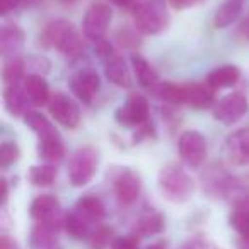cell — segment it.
Masks as SVG:
<instances>
[{
  "label": "cell",
  "mask_w": 249,
  "mask_h": 249,
  "mask_svg": "<svg viewBox=\"0 0 249 249\" xmlns=\"http://www.w3.org/2000/svg\"><path fill=\"white\" fill-rule=\"evenodd\" d=\"M157 186H159V193L162 195V198L174 205L186 203L195 195L193 179L179 166H166L164 169H160Z\"/></svg>",
  "instance_id": "obj_1"
},
{
  "label": "cell",
  "mask_w": 249,
  "mask_h": 249,
  "mask_svg": "<svg viewBox=\"0 0 249 249\" xmlns=\"http://www.w3.org/2000/svg\"><path fill=\"white\" fill-rule=\"evenodd\" d=\"M169 21V12L164 0H147L135 9V28L143 35H160L167 29Z\"/></svg>",
  "instance_id": "obj_2"
},
{
  "label": "cell",
  "mask_w": 249,
  "mask_h": 249,
  "mask_svg": "<svg viewBox=\"0 0 249 249\" xmlns=\"http://www.w3.org/2000/svg\"><path fill=\"white\" fill-rule=\"evenodd\" d=\"M99 156L92 147H80L70 156L69 159V179L72 186L82 188L92 181L94 174L97 171Z\"/></svg>",
  "instance_id": "obj_3"
},
{
  "label": "cell",
  "mask_w": 249,
  "mask_h": 249,
  "mask_svg": "<svg viewBox=\"0 0 249 249\" xmlns=\"http://www.w3.org/2000/svg\"><path fill=\"white\" fill-rule=\"evenodd\" d=\"M69 86L72 94L84 104H90L101 89L99 73L92 65H82L70 73Z\"/></svg>",
  "instance_id": "obj_4"
},
{
  "label": "cell",
  "mask_w": 249,
  "mask_h": 249,
  "mask_svg": "<svg viewBox=\"0 0 249 249\" xmlns=\"http://www.w3.org/2000/svg\"><path fill=\"white\" fill-rule=\"evenodd\" d=\"M149 101L142 94H132L114 113V120L124 128H140L142 124L149 123Z\"/></svg>",
  "instance_id": "obj_5"
},
{
  "label": "cell",
  "mask_w": 249,
  "mask_h": 249,
  "mask_svg": "<svg viewBox=\"0 0 249 249\" xmlns=\"http://www.w3.org/2000/svg\"><path fill=\"white\" fill-rule=\"evenodd\" d=\"M178 152L190 167L193 169L201 167L208 156L207 139L198 130H186L181 133L179 140H178Z\"/></svg>",
  "instance_id": "obj_6"
},
{
  "label": "cell",
  "mask_w": 249,
  "mask_h": 249,
  "mask_svg": "<svg viewBox=\"0 0 249 249\" xmlns=\"http://www.w3.org/2000/svg\"><path fill=\"white\" fill-rule=\"evenodd\" d=\"M113 21V11L107 4L97 2L87 9L86 16L82 19V33L87 39L97 43L104 39L107 33V28Z\"/></svg>",
  "instance_id": "obj_7"
},
{
  "label": "cell",
  "mask_w": 249,
  "mask_h": 249,
  "mask_svg": "<svg viewBox=\"0 0 249 249\" xmlns=\"http://www.w3.org/2000/svg\"><path fill=\"white\" fill-rule=\"evenodd\" d=\"M48 113L58 124H62L63 128H75L80 121V107L75 101L70 96L63 92H55L50 97Z\"/></svg>",
  "instance_id": "obj_8"
},
{
  "label": "cell",
  "mask_w": 249,
  "mask_h": 249,
  "mask_svg": "<svg viewBox=\"0 0 249 249\" xmlns=\"http://www.w3.org/2000/svg\"><path fill=\"white\" fill-rule=\"evenodd\" d=\"M249 109V101L242 92H232L218 99L213 106V118L224 124L239 121Z\"/></svg>",
  "instance_id": "obj_9"
},
{
  "label": "cell",
  "mask_w": 249,
  "mask_h": 249,
  "mask_svg": "<svg viewBox=\"0 0 249 249\" xmlns=\"http://www.w3.org/2000/svg\"><path fill=\"white\" fill-rule=\"evenodd\" d=\"M113 190L114 196H116L118 203L130 207L140 198L142 193V181L137 173L130 169H123L113 181Z\"/></svg>",
  "instance_id": "obj_10"
},
{
  "label": "cell",
  "mask_w": 249,
  "mask_h": 249,
  "mask_svg": "<svg viewBox=\"0 0 249 249\" xmlns=\"http://www.w3.org/2000/svg\"><path fill=\"white\" fill-rule=\"evenodd\" d=\"M29 213L35 222H63V218H65L58 198L48 193L39 195L33 200L31 207H29Z\"/></svg>",
  "instance_id": "obj_11"
},
{
  "label": "cell",
  "mask_w": 249,
  "mask_h": 249,
  "mask_svg": "<svg viewBox=\"0 0 249 249\" xmlns=\"http://www.w3.org/2000/svg\"><path fill=\"white\" fill-rule=\"evenodd\" d=\"M215 89L207 82L184 84L183 104L193 109H208L215 106Z\"/></svg>",
  "instance_id": "obj_12"
},
{
  "label": "cell",
  "mask_w": 249,
  "mask_h": 249,
  "mask_svg": "<svg viewBox=\"0 0 249 249\" xmlns=\"http://www.w3.org/2000/svg\"><path fill=\"white\" fill-rule=\"evenodd\" d=\"M38 156L45 164L56 166L65 157V147H63L62 137L56 130L38 137Z\"/></svg>",
  "instance_id": "obj_13"
},
{
  "label": "cell",
  "mask_w": 249,
  "mask_h": 249,
  "mask_svg": "<svg viewBox=\"0 0 249 249\" xmlns=\"http://www.w3.org/2000/svg\"><path fill=\"white\" fill-rule=\"evenodd\" d=\"M26 43V33L18 24H5L0 31V53L4 60L18 58Z\"/></svg>",
  "instance_id": "obj_14"
},
{
  "label": "cell",
  "mask_w": 249,
  "mask_h": 249,
  "mask_svg": "<svg viewBox=\"0 0 249 249\" xmlns=\"http://www.w3.org/2000/svg\"><path fill=\"white\" fill-rule=\"evenodd\" d=\"M225 157L235 166L249 164V130H239L227 139L224 147Z\"/></svg>",
  "instance_id": "obj_15"
},
{
  "label": "cell",
  "mask_w": 249,
  "mask_h": 249,
  "mask_svg": "<svg viewBox=\"0 0 249 249\" xmlns=\"http://www.w3.org/2000/svg\"><path fill=\"white\" fill-rule=\"evenodd\" d=\"M4 106L9 114L12 116H26L29 113V103L28 94L24 90V86L21 84H9L4 87Z\"/></svg>",
  "instance_id": "obj_16"
},
{
  "label": "cell",
  "mask_w": 249,
  "mask_h": 249,
  "mask_svg": "<svg viewBox=\"0 0 249 249\" xmlns=\"http://www.w3.org/2000/svg\"><path fill=\"white\" fill-rule=\"evenodd\" d=\"M63 229V222H36L31 229V246L36 249H48L56 244L58 232Z\"/></svg>",
  "instance_id": "obj_17"
},
{
  "label": "cell",
  "mask_w": 249,
  "mask_h": 249,
  "mask_svg": "<svg viewBox=\"0 0 249 249\" xmlns=\"http://www.w3.org/2000/svg\"><path fill=\"white\" fill-rule=\"evenodd\" d=\"M104 75L111 84H114L118 87H124V89L132 87L130 67L126 65V60L121 55H118V53L104 63Z\"/></svg>",
  "instance_id": "obj_18"
},
{
  "label": "cell",
  "mask_w": 249,
  "mask_h": 249,
  "mask_svg": "<svg viewBox=\"0 0 249 249\" xmlns=\"http://www.w3.org/2000/svg\"><path fill=\"white\" fill-rule=\"evenodd\" d=\"M22 86H24V90L28 94V99L31 103V106L41 107L50 103L52 92H50V86L45 80V77L26 75V79L22 80Z\"/></svg>",
  "instance_id": "obj_19"
},
{
  "label": "cell",
  "mask_w": 249,
  "mask_h": 249,
  "mask_svg": "<svg viewBox=\"0 0 249 249\" xmlns=\"http://www.w3.org/2000/svg\"><path fill=\"white\" fill-rule=\"evenodd\" d=\"M63 229H65L67 234L72 235L73 239H90V235L94 234V231H96L97 227L94 224H90L86 217H82L75 208H72V210L65 213Z\"/></svg>",
  "instance_id": "obj_20"
},
{
  "label": "cell",
  "mask_w": 249,
  "mask_h": 249,
  "mask_svg": "<svg viewBox=\"0 0 249 249\" xmlns=\"http://www.w3.org/2000/svg\"><path fill=\"white\" fill-rule=\"evenodd\" d=\"M241 79V70L235 65H220L217 69H213L212 72H208L207 80L205 82L208 86H212L215 90L217 89H229L234 87Z\"/></svg>",
  "instance_id": "obj_21"
},
{
  "label": "cell",
  "mask_w": 249,
  "mask_h": 249,
  "mask_svg": "<svg viewBox=\"0 0 249 249\" xmlns=\"http://www.w3.org/2000/svg\"><path fill=\"white\" fill-rule=\"evenodd\" d=\"M56 50H58L63 56L72 58V60L80 58V56H82L84 50H86V43H84L80 31L73 24L70 26V28L65 31V35L62 36V39H60Z\"/></svg>",
  "instance_id": "obj_22"
},
{
  "label": "cell",
  "mask_w": 249,
  "mask_h": 249,
  "mask_svg": "<svg viewBox=\"0 0 249 249\" xmlns=\"http://www.w3.org/2000/svg\"><path fill=\"white\" fill-rule=\"evenodd\" d=\"M244 9V0H225L220 7L215 11L213 26L217 29H225L232 26L242 14Z\"/></svg>",
  "instance_id": "obj_23"
},
{
  "label": "cell",
  "mask_w": 249,
  "mask_h": 249,
  "mask_svg": "<svg viewBox=\"0 0 249 249\" xmlns=\"http://www.w3.org/2000/svg\"><path fill=\"white\" fill-rule=\"evenodd\" d=\"M166 229V218L160 212L157 210H147L140 215L137 220L135 231L140 237H150V235H157Z\"/></svg>",
  "instance_id": "obj_24"
},
{
  "label": "cell",
  "mask_w": 249,
  "mask_h": 249,
  "mask_svg": "<svg viewBox=\"0 0 249 249\" xmlns=\"http://www.w3.org/2000/svg\"><path fill=\"white\" fill-rule=\"evenodd\" d=\"M130 62H132V69H133V73H135V77H137V82H139L143 89L150 90L154 86H157V84L160 82L157 70L154 69V67L150 65L143 56L132 55Z\"/></svg>",
  "instance_id": "obj_25"
},
{
  "label": "cell",
  "mask_w": 249,
  "mask_h": 249,
  "mask_svg": "<svg viewBox=\"0 0 249 249\" xmlns=\"http://www.w3.org/2000/svg\"><path fill=\"white\" fill-rule=\"evenodd\" d=\"M73 208L94 225L99 224V222L104 218V215H106L104 203L101 201V198L94 196V195H86V196L79 198Z\"/></svg>",
  "instance_id": "obj_26"
},
{
  "label": "cell",
  "mask_w": 249,
  "mask_h": 249,
  "mask_svg": "<svg viewBox=\"0 0 249 249\" xmlns=\"http://www.w3.org/2000/svg\"><path fill=\"white\" fill-rule=\"evenodd\" d=\"M72 26L70 21H65V19H56V21H52L45 26L41 36H39V43H41L45 48H56L62 39V36L65 35L67 29Z\"/></svg>",
  "instance_id": "obj_27"
},
{
  "label": "cell",
  "mask_w": 249,
  "mask_h": 249,
  "mask_svg": "<svg viewBox=\"0 0 249 249\" xmlns=\"http://www.w3.org/2000/svg\"><path fill=\"white\" fill-rule=\"evenodd\" d=\"M150 92L157 97V99L164 101L169 104H183L184 97V84H174V82H166L160 80L157 86H154L150 89Z\"/></svg>",
  "instance_id": "obj_28"
},
{
  "label": "cell",
  "mask_w": 249,
  "mask_h": 249,
  "mask_svg": "<svg viewBox=\"0 0 249 249\" xmlns=\"http://www.w3.org/2000/svg\"><path fill=\"white\" fill-rule=\"evenodd\" d=\"M28 179L33 186H38V188L52 186L56 179V166H52V164H38V166H33L31 169H29Z\"/></svg>",
  "instance_id": "obj_29"
},
{
  "label": "cell",
  "mask_w": 249,
  "mask_h": 249,
  "mask_svg": "<svg viewBox=\"0 0 249 249\" xmlns=\"http://www.w3.org/2000/svg\"><path fill=\"white\" fill-rule=\"evenodd\" d=\"M26 60L18 56V58L4 60V69H2V79L4 84H21L26 79Z\"/></svg>",
  "instance_id": "obj_30"
},
{
  "label": "cell",
  "mask_w": 249,
  "mask_h": 249,
  "mask_svg": "<svg viewBox=\"0 0 249 249\" xmlns=\"http://www.w3.org/2000/svg\"><path fill=\"white\" fill-rule=\"evenodd\" d=\"M229 222H231V227L234 229L241 237L249 241V205L248 203H239L237 207L232 210Z\"/></svg>",
  "instance_id": "obj_31"
},
{
  "label": "cell",
  "mask_w": 249,
  "mask_h": 249,
  "mask_svg": "<svg viewBox=\"0 0 249 249\" xmlns=\"http://www.w3.org/2000/svg\"><path fill=\"white\" fill-rule=\"evenodd\" d=\"M24 123L28 124L29 128H31L38 137H43V135H46V133L56 130L55 126H53V123L45 116V114L39 113V111H35V109H31L28 114H26Z\"/></svg>",
  "instance_id": "obj_32"
},
{
  "label": "cell",
  "mask_w": 249,
  "mask_h": 249,
  "mask_svg": "<svg viewBox=\"0 0 249 249\" xmlns=\"http://www.w3.org/2000/svg\"><path fill=\"white\" fill-rule=\"evenodd\" d=\"M19 156H21V150L14 140H4L0 143V166H2V169H7L12 164L18 162Z\"/></svg>",
  "instance_id": "obj_33"
},
{
  "label": "cell",
  "mask_w": 249,
  "mask_h": 249,
  "mask_svg": "<svg viewBox=\"0 0 249 249\" xmlns=\"http://www.w3.org/2000/svg\"><path fill=\"white\" fill-rule=\"evenodd\" d=\"M26 60V72L28 75H41L45 77L50 72V60L41 55L28 56Z\"/></svg>",
  "instance_id": "obj_34"
},
{
  "label": "cell",
  "mask_w": 249,
  "mask_h": 249,
  "mask_svg": "<svg viewBox=\"0 0 249 249\" xmlns=\"http://www.w3.org/2000/svg\"><path fill=\"white\" fill-rule=\"evenodd\" d=\"M90 242H92L94 249H103L106 246L111 248L114 242V231L111 227H97L90 235Z\"/></svg>",
  "instance_id": "obj_35"
},
{
  "label": "cell",
  "mask_w": 249,
  "mask_h": 249,
  "mask_svg": "<svg viewBox=\"0 0 249 249\" xmlns=\"http://www.w3.org/2000/svg\"><path fill=\"white\" fill-rule=\"evenodd\" d=\"M111 249H140V235L139 234H128L116 237L111 246Z\"/></svg>",
  "instance_id": "obj_36"
},
{
  "label": "cell",
  "mask_w": 249,
  "mask_h": 249,
  "mask_svg": "<svg viewBox=\"0 0 249 249\" xmlns=\"http://www.w3.org/2000/svg\"><path fill=\"white\" fill-rule=\"evenodd\" d=\"M94 52H96L97 58H99L103 63H106L107 60L113 58V56L116 55L113 45H111L109 41H106V39H101V41H97L96 46H94Z\"/></svg>",
  "instance_id": "obj_37"
},
{
  "label": "cell",
  "mask_w": 249,
  "mask_h": 249,
  "mask_svg": "<svg viewBox=\"0 0 249 249\" xmlns=\"http://www.w3.org/2000/svg\"><path fill=\"white\" fill-rule=\"evenodd\" d=\"M21 4H22V0H0V14L9 16L11 12H14Z\"/></svg>",
  "instance_id": "obj_38"
},
{
  "label": "cell",
  "mask_w": 249,
  "mask_h": 249,
  "mask_svg": "<svg viewBox=\"0 0 249 249\" xmlns=\"http://www.w3.org/2000/svg\"><path fill=\"white\" fill-rule=\"evenodd\" d=\"M203 0H169V4L173 9L176 11H184V9H190V7H195V5L201 4Z\"/></svg>",
  "instance_id": "obj_39"
},
{
  "label": "cell",
  "mask_w": 249,
  "mask_h": 249,
  "mask_svg": "<svg viewBox=\"0 0 249 249\" xmlns=\"http://www.w3.org/2000/svg\"><path fill=\"white\" fill-rule=\"evenodd\" d=\"M205 242L207 241H203V239H200V237H191L184 242L181 249H205Z\"/></svg>",
  "instance_id": "obj_40"
},
{
  "label": "cell",
  "mask_w": 249,
  "mask_h": 249,
  "mask_svg": "<svg viewBox=\"0 0 249 249\" xmlns=\"http://www.w3.org/2000/svg\"><path fill=\"white\" fill-rule=\"evenodd\" d=\"M0 249H19V246H18V242L9 237V235H2V237H0Z\"/></svg>",
  "instance_id": "obj_41"
},
{
  "label": "cell",
  "mask_w": 249,
  "mask_h": 249,
  "mask_svg": "<svg viewBox=\"0 0 249 249\" xmlns=\"http://www.w3.org/2000/svg\"><path fill=\"white\" fill-rule=\"evenodd\" d=\"M109 2L118 5V7H124V9H130L135 5V0H109Z\"/></svg>",
  "instance_id": "obj_42"
},
{
  "label": "cell",
  "mask_w": 249,
  "mask_h": 249,
  "mask_svg": "<svg viewBox=\"0 0 249 249\" xmlns=\"http://www.w3.org/2000/svg\"><path fill=\"white\" fill-rule=\"evenodd\" d=\"M2 205L7 203V198H9V184H7V179L2 178Z\"/></svg>",
  "instance_id": "obj_43"
},
{
  "label": "cell",
  "mask_w": 249,
  "mask_h": 249,
  "mask_svg": "<svg viewBox=\"0 0 249 249\" xmlns=\"http://www.w3.org/2000/svg\"><path fill=\"white\" fill-rule=\"evenodd\" d=\"M145 249H167V241L166 239H159V241H156L150 246H147Z\"/></svg>",
  "instance_id": "obj_44"
},
{
  "label": "cell",
  "mask_w": 249,
  "mask_h": 249,
  "mask_svg": "<svg viewBox=\"0 0 249 249\" xmlns=\"http://www.w3.org/2000/svg\"><path fill=\"white\" fill-rule=\"evenodd\" d=\"M235 246H237V249H249V241L244 237H241V239H237Z\"/></svg>",
  "instance_id": "obj_45"
},
{
  "label": "cell",
  "mask_w": 249,
  "mask_h": 249,
  "mask_svg": "<svg viewBox=\"0 0 249 249\" xmlns=\"http://www.w3.org/2000/svg\"><path fill=\"white\" fill-rule=\"evenodd\" d=\"M242 33H244V36L249 39V18L246 19L244 22H242Z\"/></svg>",
  "instance_id": "obj_46"
},
{
  "label": "cell",
  "mask_w": 249,
  "mask_h": 249,
  "mask_svg": "<svg viewBox=\"0 0 249 249\" xmlns=\"http://www.w3.org/2000/svg\"><path fill=\"white\" fill-rule=\"evenodd\" d=\"M205 249H222V248H218V246L212 244V242H205Z\"/></svg>",
  "instance_id": "obj_47"
},
{
  "label": "cell",
  "mask_w": 249,
  "mask_h": 249,
  "mask_svg": "<svg viewBox=\"0 0 249 249\" xmlns=\"http://www.w3.org/2000/svg\"><path fill=\"white\" fill-rule=\"evenodd\" d=\"M22 2H26V5H35V4H38L39 0H22Z\"/></svg>",
  "instance_id": "obj_48"
},
{
  "label": "cell",
  "mask_w": 249,
  "mask_h": 249,
  "mask_svg": "<svg viewBox=\"0 0 249 249\" xmlns=\"http://www.w3.org/2000/svg\"><path fill=\"white\" fill-rule=\"evenodd\" d=\"M48 249H62V248H60L58 244H55V246H52V248H48Z\"/></svg>",
  "instance_id": "obj_49"
},
{
  "label": "cell",
  "mask_w": 249,
  "mask_h": 249,
  "mask_svg": "<svg viewBox=\"0 0 249 249\" xmlns=\"http://www.w3.org/2000/svg\"><path fill=\"white\" fill-rule=\"evenodd\" d=\"M60 2H75V0H60Z\"/></svg>",
  "instance_id": "obj_50"
}]
</instances>
